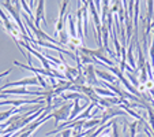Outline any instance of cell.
Instances as JSON below:
<instances>
[{"mask_svg": "<svg viewBox=\"0 0 154 137\" xmlns=\"http://www.w3.org/2000/svg\"><path fill=\"white\" fill-rule=\"evenodd\" d=\"M101 123V121L100 119H93V121H87V122H85V125H83V129H93L94 126H97V125H100Z\"/></svg>", "mask_w": 154, "mask_h": 137, "instance_id": "8", "label": "cell"}, {"mask_svg": "<svg viewBox=\"0 0 154 137\" xmlns=\"http://www.w3.org/2000/svg\"><path fill=\"white\" fill-rule=\"evenodd\" d=\"M100 137H112V136H111V134H109V133H104V134H101V136H100Z\"/></svg>", "mask_w": 154, "mask_h": 137, "instance_id": "11", "label": "cell"}, {"mask_svg": "<svg viewBox=\"0 0 154 137\" xmlns=\"http://www.w3.org/2000/svg\"><path fill=\"white\" fill-rule=\"evenodd\" d=\"M71 107H72L71 104H63L60 108H57V110H55V111L51 113L52 114V117L56 118V125H59L60 121H67L68 118H70Z\"/></svg>", "mask_w": 154, "mask_h": 137, "instance_id": "1", "label": "cell"}, {"mask_svg": "<svg viewBox=\"0 0 154 137\" xmlns=\"http://www.w3.org/2000/svg\"><path fill=\"white\" fill-rule=\"evenodd\" d=\"M70 134H71L70 129H64V132L61 133V137H70Z\"/></svg>", "mask_w": 154, "mask_h": 137, "instance_id": "9", "label": "cell"}, {"mask_svg": "<svg viewBox=\"0 0 154 137\" xmlns=\"http://www.w3.org/2000/svg\"><path fill=\"white\" fill-rule=\"evenodd\" d=\"M67 6H68V2H63L61 3V7H60V14H59V21H57V24H56V30H55V33H56V36H59V33L60 32H63L64 29H66V22H64V19H66V8H67Z\"/></svg>", "mask_w": 154, "mask_h": 137, "instance_id": "4", "label": "cell"}, {"mask_svg": "<svg viewBox=\"0 0 154 137\" xmlns=\"http://www.w3.org/2000/svg\"><path fill=\"white\" fill-rule=\"evenodd\" d=\"M41 24L47 26V21H45V2H38L37 3V12H35V19H34V25L41 29Z\"/></svg>", "mask_w": 154, "mask_h": 137, "instance_id": "3", "label": "cell"}, {"mask_svg": "<svg viewBox=\"0 0 154 137\" xmlns=\"http://www.w3.org/2000/svg\"><path fill=\"white\" fill-rule=\"evenodd\" d=\"M82 110H83V107H81V106H79V99H75V100H74V106H72V113L70 114V118H68V119L72 121Z\"/></svg>", "mask_w": 154, "mask_h": 137, "instance_id": "7", "label": "cell"}, {"mask_svg": "<svg viewBox=\"0 0 154 137\" xmlns=\"http://www.w3.org/2000/svg\"><path fill=\"white\" fill-rule=\"evenodd\" d=\"M68 25H70V36L71 38H75V37H79L78 34V29L75 28V21H74V18L71 17V15H68Z\"/></svg>", "mask_w": 154, "mask_h": 137, "instance_id": "6", "label": "cell"}, {"mask_svg": "<svg viewBox=\"0 0 154 137\" xmlns=\"http://www.w3.org/2000/svg\"><path fill=\"white\" fill-rule=\"evenodd\" d=\"M96 74H97V77H100V78L105 80L108 84H111V82H116V84H117L116 78H115L112 74L106 73V71H102V70H100V69H96Z\"/></svg>", "mask_w": 154, "mask_h": 137, "instance_id": "5", "label": "cell"}, {"mask_svg": "<svg viewBox=\"0 0 154 137\" xmlns=\"http://www.w3.org/2000/svg\"><path fill=\"white\" fill-rule=\"evenodd\" d=\"M10 73H11V69H8V70H7V71H4V73H2V74H0V78H3V77L8 76Z\"/></svg>", "mask_w": 154, "mask_h": 137, "instance_id": "10", "label": "cell"}, {"mask_svg": "<svg viewBox=\"0 0 154 137\" xmlns=\"http://www.w3.org/2000/svg\"><path fill=\"white\" fill-rule=\"evenodd\" d=\"M153 99H154V95H153Z\"/></svg>", "mask_w": 154, "mask_h": 137, "instance_id": "12", "label": "cell"}, {"mask_svg": "<svg viewBox=\"0 0 154 137\" xmlns=\"http://www.w3.org/2000/svg\"><path fill=\"white\" fill-rule=\"evenodd\" d=\"M82 73L85 74V77H86V84H89V86L90 85H98V80H97V74H96V69H94L93 64H86L85 66V69L82 70Z\"/></svg>", "mask_w": 154, "mask_h": 137, "instance_id": "2", "label": "cell"}]
</instances>
